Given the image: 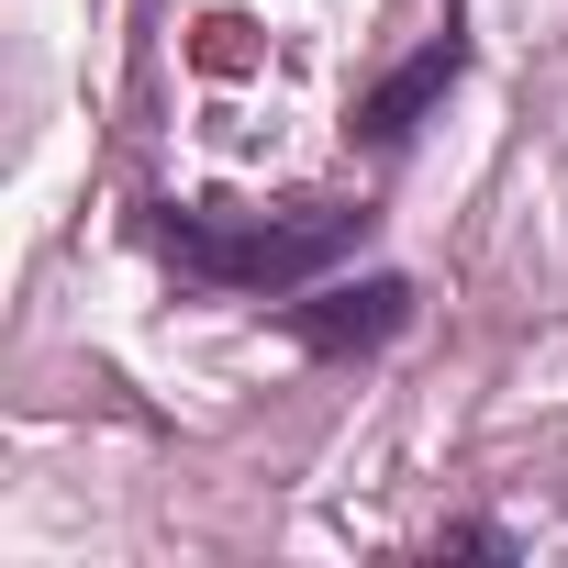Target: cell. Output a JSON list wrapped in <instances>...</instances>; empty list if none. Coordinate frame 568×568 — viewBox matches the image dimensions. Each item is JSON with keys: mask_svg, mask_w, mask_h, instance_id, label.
<instances>
[{"mask_svg": "<svg viewBox=\"0 0 568 568\" xmlns=\"http://www.w3.org/2000/svg\"><path fill=\"white\" fill-rule=\"evenodd\" d=\"M368 234V212L313 201V212H168V256L212 291H313V278Z\"/></svg>", "mask_w": 568, "mask_h": 568, "instance_id": "1", "label": "cell"}, {"mask_svg": "<svg viewBox=\"0 0 568 568\" xmlns=\"http://www.w3.org/2000/svg\"><path fill=\"white\" fill-rule=\"evenodd\" d=\"M291 324H302V346H324V357L390 346V335L413 324V278H357V291H313V302H291Z\"/></svg>", "mask_w": 568, "mask_h": 568, "instance_id": "2", "label": "cell"}, {"mask_svg": "<svg viewBox=\"0 0 568 568\" xmlns=\"http://www.w3.org/2000/svg\"><path fill=\"white\" fill-rule=\"evenodd\" d=\"M457 68H468V45H457V34H435V45H424L413 68H390V79L368 90L357 134H368V145H402V134H413V123H424V112H435V101L457 90Z\"/></svg>", "mask_w": 568, "mask_h": 568, "instance_id": "3", "label": "cell"}]
</instances>
